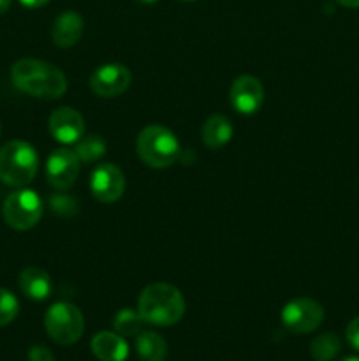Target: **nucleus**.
I'll use <instances>...</instances> for the list:
<instances>
[{"instance_id": "cd10ccee", "label": "nucleus", "mask_w": 359, "mask_h": 361, "mask_svg": "<svg viewBox=\"0 0 359 361\" xmlns=\"http://www.w3.org/2000/svg\"><path fill=\"white\" fill-rule=\"evenodd\" d=\"M341 361H359L358 356H347V358H344Z\"/></svg>"}, {"instance_id": "f257e3e1", "label": "nucleus", "mask_w": 359, "mask_h": 361, "mask_svg": "<svg viewBox=\"0 0 359 361\" xmlns=\"http://www.w3.org/2000/svg\"><path fill=\"white\" fill-rule=\"evenodd\" d=\"M11 80L18 90L39 99H58L67 90L62 71L53 63L35 59L18 60L11 69Z\"/></svg>"}, {"instance_id": "393cba45", "label": "nucleus", "mask_w": 359, "mask_h": 361, "mask_svg": "<svg viewBox=\"0 0 359 361\" xmlns=\"http://www.w3.org/2000/svg\"><path fill=\"white\" fill-rule=\"evenodd\" d=\"M20 2L23 4L25 7H32V9H34V7H42L44 4H48L49 0H20Z\"/></svg>"}, {"instance_id": "5701e85b", "label": "nucleus", "mask_w": 359, "mask_h": 361, "mask_svg": "<svg viewBox=\"0 0 359 361\" xmlns=\"http://www.w3.org/2000/svg\"><path fill=\"white\" fill-rule=\"evenodd\" d=\"M28 361H55V356L44 345H34L28 351Z\"/></svg>"}, {"instance_id": "423d86ee", "label": "nucleus", "mask_w": 359, "mask_h": 361, "mask_svg": "<svg viewBox=\"0 0 359 361\" xmlns=\"http://www.w3.org/2000/svg\"><path fill=\"white\" fill-rule=\"evenodd\" d=\"M4 221L16 231L32 229L42 217V201L34 190H14L6 197L2 207Z\"/></svg>"}, {"instance_id": "6e6552de", "label": "nucleus", "mask_w": 359, "mask_h": 361, "mask_svg": "<svg viewBox=\"0 0 359 361\" xmlns=\"http://www.w3.org/2000/svg\"><path fill=\"white\" fill-rule=\"evenodd\" d=\"M90 189L95 200L101 203H115L125 192V175L116 164L106 162L92 173Z\"/></svg>"}, {"instance_id": "a211bd4d", "label": "nucleus", "mask_w": 359, "mask_h": 361, "mask_svg": "<svg viewBox=\"0 0 359 361\" xmlns=\"http://www.w3.org/2000/svg\"><path fill=\"white\" fill-rule=\"evenodd\" d=\"M341 351V341L336 334H320L310 344V355L315 361H331Z\"/></svg>"}, {"instance_id": "9b49d317", "label": "nucleus", "mask_w": 359, "mask_h": 361, "mask_svg": "<svg viewBox=\"0 0 359 361\" xmlns=\"http://www.w3.org/2000/svg\"><path fill=\"white\" fill-rule=\"evenodd\" d=\"M229 97L236 111L241 115H253L264 102V87L256 76L243 74L232 81Z\"/></svg>"}, {"instance_id": "1a4fd4ad", "label": "nucleus", "mask_w": 359, "mask_h": 361, "mask_svg": "<svg viewBox=\"0 0 359 361\" xmlns=\"http://www.w3.org/2000/svg\"><path fill=\"white\" fill-rule=\"evenodd\" d=\"M132 74L122 63H104L90 76V88L99 97H116L130 87Z\"/></svg>"}, {"instance_id": "7c9ffc66", "label": "nucleus", "mask_w": 359, "mask_h": 361, "mask_svg": "<svg viewBox=\"0 0 359 361\" xmlns=\"http://www.w3.org/2000/svg\"><path fill=\"white\" fill-rule=\"evenodd\" d=\"M0 133H2V127H0Z\"/></svg>"}, {"instance_id": "f03ea898", "label": "nucleus", "mask_w": 359, "mask_h": 361, "mask_svg": "<svg viewBox=\"0 0 359 361\" xmlns=\"http://www.w3.org/2000/svg\"><path fill=\"white\" fill-rule=\"evenodd\" d=\"M137 312L144 323L153 326H172L185 314V298L172 284L155 282L146 286L139 295Z\"/></svg>"}, {"instance_id": "2eb2a0df", "label": "nucleus", "mask_w": 359, "mask_h": 361, "mask_svg": "<svg viewBox=\"0 0 359 361\" xmlns=\"http://www.w3.org/2000/svg\"><path fill=\"white\" fill-rule=\"evenodd\" d=\"M20 289L27 298L42 302L51 295V277L39 267H28L20 274Z\"/></svg>"}, {"instance_id": "dca6fc26", "label": "nucleus", "mask_w": 359, "mask_h": 361, "mask_svg": "<svg viewBox=\"0 0 359 361\" xmlns=\"http://www.w3.org/2000/svg\"><path fill=\"white\" fill-rule=\"evenodd\" d=\"M232 134H234V127L231 120L225 115H213L203 126V143L208 148L217 150L231 141Z\"/></svg>"}, {"instance_id": "c85d7f7f", "label": "nucleus", "mask_w": 359, "mask_h": 361, "mask_svg": "<svg viewBox=\"0 0 359 361\" xmlns=\"http://www.w3.org/2000/svg\"><path fill=\"white\" fill-rule=\"evenodd\" d=\"M136 2H139V4H155L157 0H136Z\"/></svg>"}, {"instance_id": "6ab92c4d", "label": "nucleus", "mask_w": 359, "mask_h": 361, "mask_svg": "<svg viewBox=\"0 0 359 361\" xmlns=\"http://www.w3.org/2000/svg\"><path fill=\"white\" fill-rule=\"evenodd\" d=\"M143 317L134 309H122L113 319L115 331L122 337H136L139 331H143Z\"/></svg>"}, {"instance_id": "4468645a", "label": "nucleus", "mask_w": 359, "mask_h": 361, "mask_svg": "<svg viewBox=\"0 0 359 361\" xmlns=\"http://www.w3.org/2000/svg\"><path fill=\"white\" fill-rule=\"evenodd\" d=\"M92 353L101 361H125L129 358V344L113 331H99L90 342Z\"/></svg>"}, {"instance_id": "c756f323", "label": "nucleus", "mask_w": 359, "mask_h": 361, "mask_svg": "<svg viewBox=\"0 0 359 361\" xmlns=\"http://www.w3.org/2000/svg\"><path fill=\"white\" fill-rule=\"evenodd\" d=\"M182 2H196V0H182Z\"/></svg>"}, {"instance_id": "20e7f679", "label": "nucleus", "mask_w": 359, "mask_h": 361, "mask_svg": "<svg viewBox=\"0 0 359 361\" xmlns=\"http://www.w3.org/2000/svg\"><path fill=\"white\" fill-rule=\"evenodd\" d=\"M136 148L141 161L155 169H164L175 164L176 159L180 157V150H182L175 134L157 123H151L141 130L136 141Z\"/></svg>"}, {"instance_id": "7ed1b4c3", "label": "nucleus", "mask_w": 359, "mask_h": 361, "mask_svg": "<svg viewBox=\"0 0 359 361\" xmlns=\"http://www.w3.org/2000/svg\"><path fill=\"white\" fill-rule=\"evenodd\" d=\"M39 157L30 143L13 140L0 148V180L6 185L21 189L37 175Z\"/></svg>"}, {"instance_id": "aec40b11", "label": "nucleus", "mask_w": 359, "mask_h": 361, "mask_svg": "<svg viewBox=\"0 0 359 361\" xmlns=\"http://www.w3.org/2000/svg\"><path fill=\"white\" fill-rule=\"evenodd\" d=\"M76 154L80 157V161L83 162H95L106 154V141L102 136H92L83 137V140L77 141Z\"/></svg>"}, {"instance_id": "a878e982", "label": "nucleus", "mask_w": 359, "mask_h": 361, "mask_svg": "<svg viewBox=\"0 0 359 361\" xmlns=\"http://www.w3.org/2000/svg\"><path fill=\"white\" fill-rule=\"evenodd\" d=\"M340 6L348 7V9H359V0H336Z\"/></svg>"}, {"instance_id": "412c9836", "label": "nucleus", "mask_w": 359, "mask_h": 361, "mask_svg": "<svg viewBox=\"0 0 359 361\" xmlns=\"http://www.w3.org/2000/svg\"><path fill=\"white\" fill-rule=\"evenodd\" d=\"M20 312V302L16 296L7 289L0 288V326L13 323Z\"/></svg>"}, {"instance_id": "4be33fe9", "label": "nucleus", "mask_w": 359, "mask_h": 361, "mask_svg": "<svg viewBox=\"0 0 359 361\" xmlns=\"http://www.w3.org/2000/svg\"><path fill=\"white\" fill-rule=\"evenodd\" d=\"M49 208L60 217H73L77 210V204L74 197L67 196V194H55L49 197Z\"/></svg>"}, {"instance_id": "ddd939ff", "label": "nucleus", "mask_w": 359, "mask_h": 361, "mask_svg": "<svg viewBox=\"0 0 359 361\" xmlns=\"http://www.w3.org/2000/svg\"><path fill=\"white\" fill-rule=\"evenodd\" d=\"M83 35V18L76 11H63L53 23L51 37L58 48H70Z\"/></svg>"}, {"instance_id": "0eeeda50", "label": "nucleus", "mask_w": 359, "mask_h": 361, "mask_svg": "<svg viewBox=\"0 0 359 361\" xmlns=\"http://www.w3.org/2000/svg\"><path fill=\"white\" fill-rule=\"evenodd\" d=\"M322 305L312 298H296L282 309V323L292 334H312L322 324Z\"/></svg>"}, {"instance_id": "bb28decb", "label": "nucleus", "mask_w": 359, "mask_h": 361, "mask_svg": "<svg viewBox=\"0 0 359 361\" xmlns=\"http://www.w3.org/2000/svg\"><path fill=\"white\" fill-rule=\"evenodd\" d=\"M11 2H13V0H0V14H4L9 11Z\"/></svg>"}, {"instance_id": "b1692460", "label": "nucleus", "mask_w": 359, "mask_h": 361, "mask_svg": "<svg viewBox=\"0 0 359 361\" xmlns=\"http://www.w3.org/2000/svg\"><path fill=\"white\" fill-rule=\"evenodd\" d=\"M345 335H347V341L355 351H359V316L354 317V319L348 323L347 330H345Z\"/></svg>"}, {"instance_id": "f3484780", "label": "nucleus", "mask_w": 359, "mask_h": 361, "mask_svg": "<svg viewBox=\"0 0 359 361\" xmlns=\"http://www.w3.org/2000/svg\"><path fill=\"white\" fill-rule=\"evenodd\" d=\"M136 351L143 361H164L168 358V342L157 331H139Z\"/></svg>"}, {"instance_id": "39448f33", "label": "nucleus", "mask_w": 359, "mask_h": 361, "mask_svg": "<svg viewBox=\"0 0 359 361\" xmlns=\"http://www.w3.org/2000/svg\"><path fill=\"white\" fill-rule=\"evenodd\" d=\"M44 328L49 338L60 345L76 344L84 331V317L76 305L58 302L48 309L44 316Z\"/></svg>"}, {"instance_id": "f8f14e48", "label": "nucleus", "mask_w": 359, "mask_h": 361, "mask_svg": "<svg viewBox=\"0 0 359 361\" xmlns=\"http://www.w3.org/2000/svg\"><path fill=\"white\" fill-rule=\"evenodd\" d=\"M49 134L58 143L73 145L83 137L84 118L74 108H58L49 116Z\"/></svg>"}, {"instance_id": "9d476101", "label": "nucleus", "mask_w": 359, "mask_h": 361, "mask_svg": "<svg viewBox=\"0 0 359 361\" xmlns=\"http://www.w3.org/2000/svg\"><path fill=\"white\" fill-rule=\"evenodd\" d=\"M80 157L73 150L58 148L53 152L46 164V178H48L49 185L58 190L73 187L80 175Z\"/></svg>"}]
</instances>
